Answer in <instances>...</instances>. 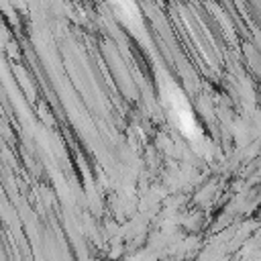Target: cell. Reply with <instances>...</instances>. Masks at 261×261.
Instances as JSON below:
<instances>
[{
	"label": "cell",
	"instance_id": "cell-1",
	"mask_svg": "<svg viewBox=\"0 0 261 261\" xmlns=\"http://www.w3.org/2000/svg\"><path fill=\"white\" fill-rule=\"evenodd\" d=\"M163 96H165V102H167L171 114L175 116L177 124L181 126V130H184L186 135H190V137H196V135H198V126H196V122H194V118H192V114H190L188 104L184 102V96H181L173 86H169V90H167Z\"/></svg>",
	"mask_w": 261,
	"mask_h": 261
}]
</instances>
